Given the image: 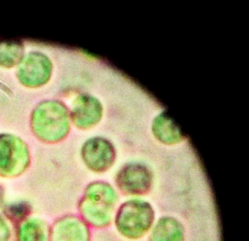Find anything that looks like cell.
I'll return each mask as SVG.
<instances>
[{"instance_id":"cell-1","label":"cell","mask_w":249,"mask_h":241,"mask_svg":"<svg viewBox=\"0 0 249 241\" xmlns=\"http://www.w3.org/2000/svg\"><path fill=\"white\" fill-rule=\"evenodd\" d=\"M118 202V194L109 184L92 182L87 186L78 202L79 215L91 228H107L113 220Z\"/></svg>"},{"instance_id":"cell-2","label":"cell","mask_w":249,"mask_h":241,"mask_svg":"<svg viewBox=\"0 0 249 241\" xmlns=\"http://www.w3.org/2000/svg\"><path fill=\"white\" fill-rule=\"evenodd\" d=\"M31 125L35 135L41 140L47 143L61 141L70 129L68 109L58 101L42 102L32 113Z\"/></svg>"},{"instance_id":"cell-3","label":"cell","mask_w":249,"mask_h":241,"mask_svg":"<svg viewBox=\"0 0 249 241\" xmlns=\"http://www.w3.org/2000/svg\"><path fill=\"white\" fill-rule=\"evenodd\" d=\"M154 217L153 209L149 203L131 199L124 201L117 207L113 221L120 236L126 240L135 241L148 232Z\"/></svg>"},{"instance_id":"cell-4","label":"cell","mask_w":249,"mask_h":241,"mask_svg":"<svg viewBox=\"0 0 249 241\" xmlns=\"http://www.w3.org/2000/svg\"><path fill=\"white\" fill-rule=\"evenodd\" d=\"M30 163L26 143L19 138L9 134L0 135V174L4 177L20 175Z\"/></svg>"},{"instance_id":"cell-5","label":"cell","mask_w":249,"mask_h":241,"mask_svg":"<svg viewBox=\"0 0 249 241\" xmlns=\"http://www.w3.org/2000/svg\"><path fill=\"white\" fill-rule=\"evenodd\" d=\"M115 183L119 191L124 195H143L150 189L152 176L144 166L131 163L120 170L116 176Z\"/></svg>"},{"instance_id":"cell-6","label":"cell","mask_w":249,"mask_h":241,"mask_svg":"<svg viewBox=\"0 0 249 241\" xmlns=\"http://www.w3.org/2000/svg\"><path fill=\"white\" fill-rule=\"evenodd\" d=\"M83 160L91 171L101 173L109 169L116 157L115 148L107 139L101 137L89 139L81 149Z\"/></svg>"},{"instance_id":"cell-7","label":"cell","mask_w":249,"mask_h":241,"mask_svg":"<svg viewBox=\"0 0 249 241\" xmlns=\"http://www.w3.org/2000/svg\"><path fill=\"white\" fill-rule=\"evenodd\" d=\"M90 229L79 215H64L49 229V241H91Z\"/></svg>"},{"instance_id":"cell-8","label":"cell","mask_w":249,"mask_h":241,"mask_svg":"<svg viewBox=\"0 0 249 241\" xmlns=\"http://www.w3.org/2000/svg\"><path fill=\"white\" fill-rule=\"evenodd\" d=\"M51 71L52 65L49 59L41 53L34 52L28 55L21 63L18 76L24 85L36 87L48 81Z\"/></svg>"},{"instance_id":"cell-9","label":"cell","mask_w":249,"mask_h":241,"mask_svg":"<svg viewBox=\"0 0 249 241\" xmlns=\"http://www.w3.org/2000/svg\"><path fill=\"white\" fill-rule=\"evenodd\" d=\"M102 114V106L97 99L90 95H82L74 101L71 117L77 128L85 130L97 124Z\"/></svg>"},{"instance_id":"cell-10","label":"cell","mask_w":249,"mask_h":241,"mask_svg":"<svg viewBox=\"0 0 249 241\" xmlns=\"http://www.w3.org/2000/svg\"><path fill=\"white\" fill-rule=\"evenodd\" d=\"M152 131L155 137L166 144H174L181 141L184 136L173 120L165 113L158 115L154 120Z\"/></svg>"},{"instance_id":"cell-11","label":"cell","mask_w":249,"mask_h":241,"mask_svg":"<svg viewBox=\"0 0 249 241\" xmlns=\"http://www.w3.org/2000/svg\"><path fill=\"white\" fill-rule=\"evenodd\" d=\"M182 224L172 217H163L157 222L149 236V241H183Z\"/></svg>"},{"instance_id":"cell-12","label":"cell","mask_w":249,"mask_h":241,"mask_svg":"<svg viewBox=\"0 0 249 241\" xmlns=\"http://www.w3.org/2000/svg\"><path fill=\"white\" fill-rule=\"evenodd\" d=\"M49 229L41 220L28 218L19 225L17 241H49Z\"/></svg>"},{"instance_id":"cell-13","label":"cell","mask_w":249,"mask_h":241,"mask_svg":"<svg viewBox=\"0 0 249 241\" xmlns=\"http://www.w3.org/2000/svg\"><path fill=\"white\" fill-rule=\"evenodd\" d=\"M23 48L22 44L16 40L0 41V65L12 67L22 60Z\"/></svg>"},{"instance_id":"cell-14","label":"cell","mask_w":249,"mask_h":241,"mask_svg":"<svg viewBox=\"0 0 249 241\" xmlns=\"http://www.w3.org/2000/svg\"><path fill=\"white\" fill-rule=\"evenodd\" d=\"M31 211V205L25 201L9 204L3 209V213L8 221L19 224L29 218Z\"/></svg>"},{"instance_id":"cell-15","label":"cell","mask_w":249,"mask_h":241,"mask_svg":"<svg viewBox=\"0 0 249 241\" xmlns=\"http://www.w3.org/2000/svg\"><path fill=\"white\" fill-rule=\"evenodd\" d=\"M11 230L7 220L0 214V241H10Z\"/></svg>"},{"instance_id":"cell-16","label":"cell","mask_w":249,"mask_h":241,"mask_svg":"<svg viewBox=\"0 0 249 241\" xmlns=\"http://www.w3.org/2000/svg\"><path fill=\"white\" fill-rule=\"evenodd\" d=\"M4 199V192L3 189L0 187V207L3 204Z\"/></svg>"}]
</instances>
